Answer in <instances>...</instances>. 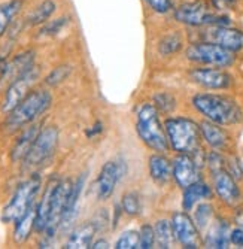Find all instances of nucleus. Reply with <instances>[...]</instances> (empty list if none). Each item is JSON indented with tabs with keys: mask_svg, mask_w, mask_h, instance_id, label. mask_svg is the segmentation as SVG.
<instances>
[{
	"mask_svg": "<svg viewBox=\"0 0 243 249\" xmlns=\"http://www.w3.org/2000/svg\"><path fill=\"white\" fill-rule=\"evenodd\" d=\"M192 106L197 112L218 125H233L242 121V109L226 96L200 93L192 97Z\"/></svg>",
	"mask_w": 243,
	"mask_h": 249,
	"instance_id": "obj_1",
	"label": "nucleus"
},
{
	"mask_svg": "<svg viewBox=\"0 0 243 249\" xmlns=\"http://www.w3.org/2000/svg\"><path fill=\"white\" fill-rule=\"evenodd\" d=\"M136 131L142 142L151 149L164 154L169 149L166 130L158 118V109L154 103H140L136 109Z\"/></svg>",
	"mask_w": 243,
	"mask_h": 249,
	"instance_id": "obj_2",
	"label": "nucleus"
},
{
	"mask_svg": "<svg viewBox=\"0 0 243 249\" xmlns=\"http://www.w3.org/2000/svg\"><path fill=\"white\" fill-rule=\"evenodd\" d=\"M52 103V96L45 89L32 91L23 102L18 103L5 121V128L8 133L17 131L18 128L32 124L37 117L43 115Z\"/></svg>",
	"mask_w": 243,
	"mask_h": 249,
	"instance_id": "obj_3",
	"label": "nucleus"
},
{
	"mask_svg": "<svg viewBox=\"0 0 243 249\" xmlns=\"http://www.w3.org/2000/svg\"><path fill=\"white\" fill-rule=\"evenodd\" d=\"M169 145L179 154H192L200 148V125L190 118H169L164 123Z\"/></svg>",
	"mask_w": 243,
	"mask_h": 249,
	"instance_id": "obj_4",
	"label": "nucleus"
},
{
	"mask_svg": "<svg viewBox=\"0 0 243 249\" xmlns=\"http://www.w3.org/2000/svg\"><path fill=\"white\" fill-rule=\"evenodd\" d=\"M40 190V176L33 175L24 182H21L15 193L12 194V198L8 205L3 208L2 212V221L9 224L15 222L19 216H23L35 203V197L37 196Z\"/></svg>",
	"mask_w": 243,
	"mask_h": 249,
	"instance_id": "obj_5",
	"label": "nucleus"
},
{
	"mask_svg": "<svg viewBox=\"0 0 243 249\" xmlns=\"http://www.w3.org/2000/svg\"><path fill=\"white\" fill-rule=\"evenodd\" d=\"M174 19L185 26H228L230 19L227 15H215L209 11L208 5L202 0L184 3L174 9Z\"/></svg>",
	"mask_w": 243,
	"mask_h": 249,
	"instance_id": "obj_6",
	"label": "nucleus"
},
{
	"mask_svg": "<svg viewBox=\"0 0 243 249\" xmlns=\"http://www.w3.org/2000/svg\"><path fill=\"white\" fill-rule=\"evenodd\" d=\"M187 58L192 63L208 64L215 67H228L234 61L231 51L219 47L213 42L192 43L187 50Z\"/></svg>",
	"mask_w": 243,
	"mask_h": 249,
	"instance_id": "obj_7",
	"label": "nucleus"
},
{
	"mask_svg": "<svg viewBox=\"0 0 243 249\" xmlns=\"http://www.w3.org/2000/svg\"><path fill=\"white\" fill-rule=\"evenodd\" d=\"M58 145V128L55 125H48L39 131L37 138L24 158L27 167H36L40 166L54 155Z\"/></svg>",
	"mask_w": 243,
	"mask_h": 249,
	"instance_id": "obj_8",
	"label": "nucleus"
},
{
	"mask_svg": "<svg viewBox=\"0 0 243 249\" xmlns=\"http://www.w3.org/2000/svg\"><path fill=\"white\" fill-rule=\"evenodd\" d=\"M37 78H39L37 69H36V67H32V69L27 71L26 73L12 79L11 85L6 89V94H5V99H3V103H2V110L5 112V114H9V112L18 103H21L30 94L29 89L33 87V84L37 81Z\"/></svg>",
	"mask_w": 243,
	"mask_h": 249,
	"instance_id": "obj_9",
	"label": "nucleus"
},
{
	"mask_svg": "<svg viewBox=\"0 0 243 249\" xmlns=\"http://www.w3.org/2000/svg\"><path fill=\"white\" fill-rule=\"evenodd\" d=\"M127 164L125 161H107L100 169V173L96 180V194L99 200H107L114 194L118 180L125 175Z\"/></svg>",
	"mask_w": 243,
	"mask_h": 249,
	"instance_id": "obj_10",
	"label": "nucleus"
},
{
	"mask_svg": "<svg viewBox=\"0 0 243 249\" xmlns=\"http://www.w3.org/2000/svg\"><path fill=\"white\" fill-rule=\"evenodd\" d=\"M172 227L174 233V239L184 248L195 249L200 246V233L195 225L194 219L187 212H176L172 216Z\"/></svg>",
	"mask_w": 243,
	"mask_h": 249,
	"instance_id": "obj_11",
	"label": "nucleus"
},
{
	"mask_svg": "<svg viewBox=\"0 0 243 249\" xmlns=\"http://www.w3.org/2000/svg\"><path fill=\"white\" fill-rule=\"evenodd\" d=\"M198 170L200 167L197 166L191 154H179L172 163V176L181 188H187L188 185L200 180Z\"/></svg>",
	"mask_w": 243,
	"mask_h": 249,
	"instance_id": "obj_12",
	"label": "nucleus"
},
{
	"mask_svg": "<svg viewBox=\"0 0 243 249\" xmlns=\"http://www.w3.org/2000/svg\"><path fill=\"white\" fill-rule=\"evenodd\" d=\"M213 188L216 196L228 206H237L242 198L240 190L236 184L234 176L227 170L223 169L213 173Z\"/></svg>",
	"mask_w": 243,
	"mask_h": 249,
	"instance_id": "obj_13",
	"label": "nucleus"
},
{
	"mask_svg": "<svg viewBox=\"0 0 243 249\" xmlns=\"http://www.w3.org/2000/svg\"><path fill=\"white\" fill-rule=\"evenodd\" d=\"M190 78L197 85L209 89H224L231 85V76L223 69H209V67H197L190 72Z\"/></svg>",
	"mask_w": 243,
	"mask_h": 249,
	"instance_id": "obj_14",
	"label": "nucleus"
},
{
	"mask_svg": "<svg viewBox=\"0 0 243 249\" xmlns=\"http://www.w3.org/2000/svg\"><path fill=\"white\" fill-rule=\"evenodd\" d=\"M209 40L219 45L231 53H237L243 48V33L228 26H213L209 32Z\"/></svg>",
	"mask_w": 243,
	"mask_h": 249,
	"instance_id": "obj_15",
	"label": "nucleus"
},
{
	"mask_svg": "<svg viewBox=\"0 0 243 249\" xmlns=\"http://www.w3.org/2000/svg\"><path fill=\"white\" fill-rule=\"evenodd\" d=\"M85 179H87V175L82 173L76 179V182L73 184L70 197L68 200V205H66V209H64L63 216H61V222H60V229L61 230H68L73 224V221H75V218L78 215L79 200H81V194H82V190H84V185H85Z\"/></svg>",
	"mask_w": 243,
	"mask_h": 249,
	"instance_id": "obj_16",
	"label": "nucleus"
},
{
	"mask_svg": "<svg viewBox=\"0 0 243 249\" xmlns=\"http://www.w3.org/2000/svg\"><path fill=\"white\" fill-rule=\"evenodd\" d=\"M57 182H58V179H51L50 180L45 193H43V197H42L40 203L36 206V227H35V230L37 233L45 231L47 225L50 222L51 209H52V197H54V190H55Z\"/></svg>",
	"mask_w": 243,
	"mask_h": 249,
	"instance_id": "obj_17",
	"label": "nucleus"
},
{
	"mask_svg": "<svg viewBox=\"0 0 243 249\" xmlns=\"http://www.w3.org/2000/svg\"><path fill=\"white\" fill-rule=\"evenodd\" d=\"M228 245H230V225L223 219H216L208 230V234L205 237V246L215 248V249H226L228 248Z\"/></svg>",
	"mask_w": 243,
	"mask_h": 249,
	"instance_id": "obj_18",
	"label": "nucleus"
},
{
	"mask_svg": "<svg viewBox=\"0 0 243 249\" xmlns=\"http://www.w3.org/2000/svg\"><path fill=\"white\" fill-rule=\"evenodd\" d=\"M148 169H149V176L152 180L158 185H164L169 182V179L172 178V163L169 161V158L166 155L154 154L149 157L148 161Z\"/></svg>",
	"mask_w": 243,
	"mask_h": 249,
	"instance_id": "obj_19",
	"label": "nucleus"
},
{
	"mask_svg": "<svg viewBox=\"0 0 243 249\" xmlns=\"http://www.w3.org/2000/svg\"><path fill=\"white\" fill-rule=\"evenodd\" d=\"M39 127L36 124H32L29 125L23 133L19 134V138L17 139L14 148H12V152H11V158L12 161H21L24 160V158L27 157V154L30 152L37 134H39Z\"/></svg>",
	"mask_w": 243,
	"mask_h": 249,
	"instance_id": "obj_20",
	"label": "nucleus"
},
{
	"mask_svg": "<svg viewBox=\"0 0 243 249\" xmlns=\"http://www.w3.org/2000/svg\"><path fill=\"white\" fill-rule=\"evenodd\" d=\"M212 197V190L208 184L197 180V182L188 185L184 188V196H182V209L185 212L191 211L197 203H200L202 200L210 198Z\"/></svg>",
	"mask_w": 243,
	"mask_h": 249,
	"instance_id": "obj_21",
	"label": "nucleus"
},
{
	"mask_svg": "<svg viewBox=\"0 0 243 249\" xmlns=\"http://www.w3.org/2000/svg\"><path fill=\"white\" fill-rule=\"evenodd\" d=\"M36 227V208L32 206L23 216L15 221V229L12 233V239L17 245H23L29 240L32 231Z\"/></svg>",
	"mask_w": 243,
	"mask_h": 249,
	"instance_id": "obj_22",
	"label": "nucleus"
},
{
	"mask_svg": "<svg viewBox=\"0 0 243 249\" xmlns=\"http://www.w3.org/2000/svg\"><path fill=\"white\" fill-rule=\"evenodd\" d=\"M97 231V225L96 222H87L81 227H78L69 237V240L66 242L68 249H85V248H91L94 234Z\"/></svg>",
	"mask_w": 243,
	"mask_h": 249,
	"instance_id": "obj_23",
	"label": "nucleus"
},
{
	"mask_svg": "<svg viewBox=\"0 0 243 249\" xmlns=\"http://www.w3.org/2000/svg\"><path fill=\"white\" fill-rule=\"evenodd\" d=\"M32 67H35V53L33 51L21 53L12 61L8 63L6 71H5V73L2 76H0V79H8V78L15 79L17 76L30 71Z\"/></svg>",
	"mask_w": 243,
	"mask_h": 249,
	"instance_id": "obj_24",
	"label": "nucleus"
},
{
	"mask_svg": "<svg viewBox=\"0 0 243 249\" xmlns=\"http://www.w3.org/2000/svg\"><path fill=\"white\" fill-rule=\"evenodd\" d=\"M200 131H202V138L206 141V143L213 148V149H223L227 145V134L226 131L221 128L218 124L212 121H203L200 124Z\"/></svg>",
	"mask_w": 243,
	"mask_h": 249,
	"instance_id": "obj_25",
	"label": "nucleus"
},
{
	"mask_svg": "<svg viewBox=\"0 0 243 249\" xmlns=\"http://www.w3.org/2000/svg\"><path fill=\"white\" fill-rule=\"evenodd\" d=\"M21 6H23V0H9L0 5V37L6 33L11 22L21 11Z\"/></svg>",
	"mask_w": 243,
	"mask_h": 249,
	"instance_id": "obj_26",
	"label": "nucleus"
},
{
	"mask_svg": "<svg viewBox=\"0 0 243 249\" xmlns=\"http://www.w3.org/2000/svg\"><path fill=\"white\" fill-rule=\"evenodd\" d=\"M57 5L52 0H43L42 3H39L27 17V24L29 26H39L47 22L50 19V17L55 12Z\"/></svg>",
	"mask_w": 243,
	"mask_h": 249,
	"instance_id": "obj_27",
	"label": "nucleus"
},
{
	"mask_svg": "<svg viewBox=\"0 0 243 249\" xmlns=\"http://www.w3.org/2000/svg\"><path fill=\"white\" fill-rule=\"evenodd\" d=\"M156 243L163 248V249H169L173 246L174 243V233H173V227H172V222L167 219H160L157 221L156 227Z\"/></svg>",
	"mask_w": 243,
	"mask_h": 249,
	"instance_id": "obj_28",
	"label": "nucleus"
},
{
	"mask_svg": "<svg viewBox=\"0 0 243 249\" xmlns=\"http://www.w3.org/2000/svg\"><path fill=\"white\" fill-rule=\"evenodd\" d=\"M182 48V39L179 35H167L158 43V53L161 55H172Z\"/></svg>",
	"mask_w": 243,
	"mask_h": 249,
	"instance_id": "obj_29",
	"label": "nucleus"
},
{
	"mask_svg": "<svg viewBox=\"0 0 243 249\" xmlns=\"http://www.w3.org/2000/svg\"><path fill=\"white\" fill-rule=\"evenodd\" d=\"M213 215V208L209 203H198V206L194 212V222L198 227V230L206 229Z\"/></svg>",
	"mask_w": 243,
	"mask_h": 249,
	"instance_id": "obj_30",
	"label": "nucleus"
},
{
	"mask_svg": "<svg viewBox=\"0 0 243 249\" xmlns=\"http://www.w3.org/2000/svg\"><path fill=\"white\" fill-rule=\"evenodd\" d=\"M121 209L128 216H136L140 213V198L136 193H127L122 196Z\"/></svg>",
	"mask_w": 243,
	"mask_h": 249,
	"instance_id": "obj_31",
	"label": "nucleus"
},
{
	"mask_svg": "<svg viewBox=\"0 0 243 249\" xmlns=\"http://www.w3.org/2000/svg\"><path fill=\"white\" fill-rule=\"evenodd\" d=\"M117 249H136L139 248V231L127 230L115 242Z\"/></svg>",
	"mask_w": 243,
	"mask_h": 249,
	"instance_id": "obj_32",
	"label": "nucleus"
},
{
	"mask_svg": "<svg viewBox=\"0 0 243 249\" xmlns=\"http://www.w3.org/2000/svg\"><path fill=\"white\" fill-rule=\"evenodd\" d=\"M156 245V230L151 227V224H143L139 230V248L151 249Z\"/></svg>",
	"mask_w": 243,
	"mask_h": 249,
	"instance_id": "obj_33",
	"label": "nucleus"
},
{
	"mask_svg": "<svg viewBox=\"0 0 243 249\" xmlns=\"http://www.w3.org/2000/svg\"><path fill=\"white\" fill-rule=\"evenodd\" d=\"M154 106L164 114H169L176 107V99L169 93H158L154 96Z\"/></svg>",
	"mask_w": 243,
	"mask_h": 249,
	"instance_id": "obj_34",
	"label": "nucleus"
},
{
	"mask_svg": "<svg viewBox=\"0 0 243 249\" xmlns=\"http://www.w3.org/2000/svg\"><path fill=\"white\" fill-rule=\"evenodd\" d=\"M68 24H69V18L68 17L57 18L52 22H48L47 26H43L40 29V32H39V36H55L57 33H60Z\"/></svg>",
	"mask_w": 243,
	"mask_h": 249,
	"instance_id": "obj_35",
	"label": "nucleus"
},
{
	"mask_svg": "<svg viewBox=\"0 0 243 249\" xmlns=\"http://www.w3.org/2000/svg\"><path fill=\"white\" fill-rule=\"evenodd\" d=\"M72 69H70V66H58L55 67V69L47 76L45 82L51 87H55L58 84H61L66 78H68L70 75Z\"/></svg>",
	"mask_w": 243,
	"mask_h": 249,
	"instance_id": "obj_36",
	"label": "nucleus"
},
{
	"mask_svg": "<svg viewBox=\"0 0 243 249\" xmlns=\"http://www.w3.org/2000/svg\"><path fill=\"white\" fill-rule=\"evenodd\" d=\"M145 3L156 14H167L173 9L172 0H145Z\"/></svg>",
	"mask_w": 243,
	"mask_h": 249,
	"instance_id": "obj_37",
	"label": "nucleus"
},
{
	"mask_svg": "<svg viewBox=\"0 0 243 249\" xmlns=\"http://www.w3.org/2000/svg\"><path fill=\"white\" fill-rule=\"evenodd\" d=\"M206 163H208V166H209L212 175L216 173V172H219V170H223V169H227V167H226V160H224V158L221 157L218 152H210V154L208 155Z\"/></svg>",
	"mask_w": 243,
	"mask_h": 249,
	"instance_id": "obj_38",
	"label": "nucleus"
},
{
	"mask_svg": "<svg viewBox=\"0 0 243 249\" xmlns=\"http://www.w3.org/2000/svg\"><path fill=\"white\" fill-rule=\"evenodd\" d=\"M236 2H237V0H210L212 6H213L216 11H221V12L231 9V8L236 5Z\"/></svg>",
	"mask_w": 243,
	"mask_h": 249,
	"instance_id": "obj_39",
	"label": "nucleus"
},
{
	"mask_svg": "<svg viewBox=\"0 0 243 249\" xmlns=\"http://www.w3.org/2000/svg\"><path fill=\"white\" fill-rule=\"evenodd\" d=\"M230 243L237 248H243V229L237 227L230 231Z\"/></svg>",
	"mask_w": 243,
	"mask_h": 249,
	"instance_id": "obj_40",
	"label": "nucleus"
},
{
	"mask_svg": "<svg viewBox=\"0 0 243 249\" xmlns=\"http://www.w3.org/2000/svg\"><path fill=\"white\" fill-rule=\"evenodd\" d=\"M102 130H103V124L100 123V121H97L91 128H88L87 131H85V134H87V138H94V136H97V134H100L102 133Z\"/></svg>",
	"mask_w": 243,
	"mask_h": 249,
	"instance_id": "obj_41",
	"label": "nucleus"
},
{
	"mask_svg": "<svg viewBox=\"0 0 243 249\" xmlns=\"http://www.w3.org/2000/svg\"><path fill=\"white\" fill-rule=\"evenodd\" d=\"M91 248H93V249H107V248H110V246H109V242H107V240L99 239V240H96V242L91 243Z\"/></svg>",
	"mask_w": 243,
	"mask_h": 249,
	"instance_id": "obj_42",
	"label": "nucleus"
},
{
	"mask_svg": "<svg viewBox=\"0 0 243 249\" xmlns=\"http://www.w3.org/2000/svg\"><path fill=\"white\" fill-rule=\"evenodd\" d=\"M234 221H236V224H237V227L243 229V211H237V212H236Z\"/></svg>",
	"mask_w": 243,
	"mask_h": 249,
	"instance_id": "obj_43",
	"label": "nucleus"
}]
</instances>
